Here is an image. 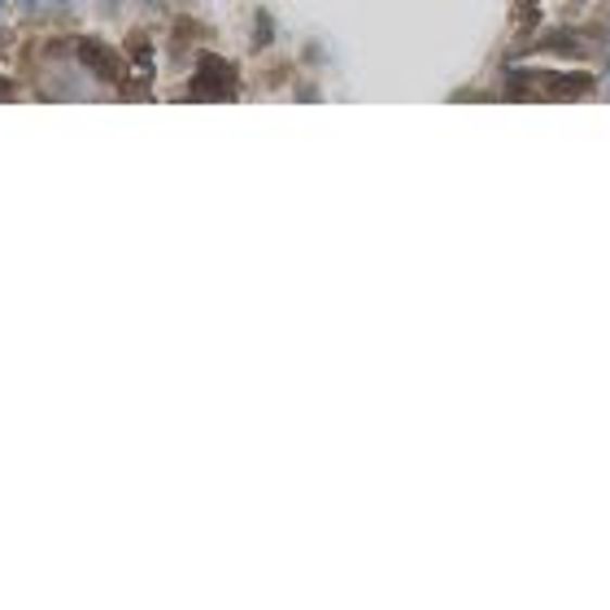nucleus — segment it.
I'll return each instance as SVG.
<instances>
[{
	"instance_id": "1",
	"label": "nucleus",
	"mask_w": 610,
	"mask_h": 610,
	"mask_svg": "<svg viewBox=\"0 0 610 610\" xmlns=\"http://www.w3.org/2000/svg\"><path fill=\"white\" fill-rule=\"evenodd\" d=\"M66 49H71V58H75V66H79V71H92V75H97V79H105V84H114V79L123 75V66H118L123 58H118L105 40L84 36V40H71Z\"/></svg>"
},
{
	"instance_id": "2",
	"label": "nucleus",
	"mask_w": 610,
	"mask_h": 610,
	"mask_svg": "<svg viewBox=\"0 0 610 610\" xmlns=\"http://www.w3.org/2000/svg\"><path fill=\"white\" fill-rule=\"evenodd\" d=\"M231 92H236V71L223 58H201V71L188 84V97L192 101H218V97L231 101Z\"/></svg>"
},
{
	"instance_id": "3",
	"label": "nucleus",
	"mask_w": 610,
	"mask_h": 610,
	"mask_svg": "<svg viewBox=\"0 0 610 610\" xmlns=\"http://www.w3.org/2000/svg\"><path fill=\"white\" fill-rule=\"evenodd\" d=\"M71 0H27V14H53V10H66Z\"/></svg>"
},
{
	"instance_id": "4",
	"label": "nucleus",
	"mask_w": 610,
	"mask_h": 610,
	"mask_svg": "<svg viewBox=\"0 0 610 610\" xmlns=\"http://www.w3.org/2000/svg\"><path fill=\"white\" fill-rule=\"evenodd\" d=\"M14 92H18V84L10 75H0V101H14Z\"/></svg>"
},
{
	"instance_id": "5",
	"label": "nucleus",
	"mask_w": 610,
	"mask_h": 610,
	"mask_svg": "<svg viewBox=\"0 0 610 610\" xmlns=\"http://www.w3.org/2000/svg\"><path fill=\"white\" fill-rule=\"evenodd\" d=\"M5 53H10V36H5V31H0V58H5Z\"/></svg>"
},
{
	"instance_id": "6",
	"label": "nucleus",
	"mask_w": 610,
	"mask_h": 610,
	"mask_svg": "<svg viewBox=\"0 0 610 610\" xmlns=\"http://www.w3.org/2000/svg\"><path fill=\"white\" fill-rule=\"evenodd\" d=\"M110 10H118V0H101V14H110Z\"/></svg>"
},
{
	"instance_id": "7",
	"label": "nucleus",
	"mask_w": 610,
	"mask_h": 610,
	"mask_svg": "<svg viewBox=\"0 0 610 610\" xmlns=\"http://www.w3.org/2000/svg\"><path fill=\"white\" fill-rule=\"evenodd\" d=\"M0 5H5V0H0Z\"/></svg>"
}]
</instances>
